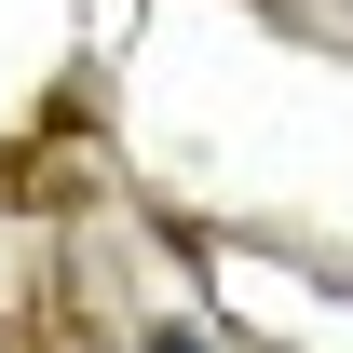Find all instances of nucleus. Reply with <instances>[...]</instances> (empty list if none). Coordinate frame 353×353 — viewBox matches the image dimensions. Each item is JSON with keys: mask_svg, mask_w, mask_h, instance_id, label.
<instances>
[{"mask_svg": "<svg viewBox=\"0 0 353 353\" xmlns=\"http://www.w3.org/2000/svg\"><path fill=\"white\" fill-rule=\"evenodd\" d=\"M136 353H204V340H176V326H150V340H136Z\"/></svg>", "mask_w": 353, "mask_h": 353, "instance_id": "f257e3e1", "label": "nucleus"}]
</instances>
